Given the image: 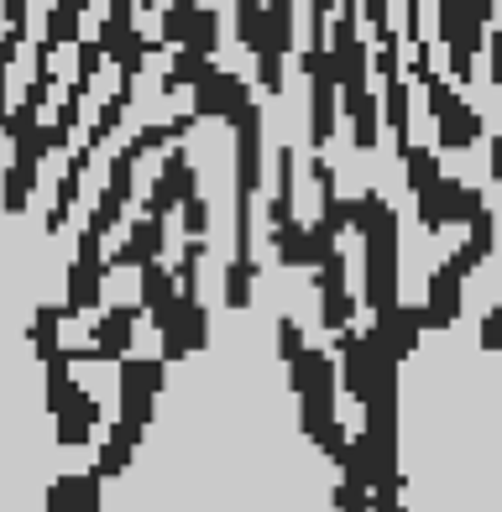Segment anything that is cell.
<instances>
[{
    "mask_svg": "<svg viewBox=\"0 0 502 512\" xmlns=\"http://www.w3.org/2000/svg\"><path fill=\"white\" fill-rule=\"evenodd\" d=\"M314 272H319V324H325L330 335L356 330V298H351V283H346V241H340Z\"/></svg>",
    "mask_w": 502,
    "mask_h": 512,
    "instance_id": "1",
    "label": "cell"
},
{
    "mask_svg": "<svg viewBox=\"0 0 502 512\" xmlns=\"http://www.w3.org/2000/svg\"><path fill=\"white\" fill-rule=\"evenodd\" d=\"M466 267L455 262V256H445V262L429 272V283H424V330H450L455 319H461V298H466Z\"/></svg>",
    "mask_w": 502,
    "mask_h": 512,
    "instance_id": "2",
    "label": "cell"
},
{
    "mask_svg": "<svg viewBox=\"0 0 502 512\" xmlns=\"http://www.w3.org/2000/svg\"><path fill=\"white\" fill-rule=\"evenodd\" d=\"M482 345H487V351H502V304L482 319Z\"/></svg>",
    "mask_w": 502,
    "mask_h": 512,
    "instance_id": "3",
    "label": "cell"
},
{
    "mask_svg": "<svg viewBox=\"0 0 502 512\" xmlns=\"http://www.w3.org/2000/svg\"><path fill=\"white\" fill-rule=\"evenodd\" d=\"M58 6H74V0H58Z\"/></svg>",
    "mask_w": 502,
    "mask_h": 512,
    "instance_id": "4",
    "label": "cell"
}]
</instances>
